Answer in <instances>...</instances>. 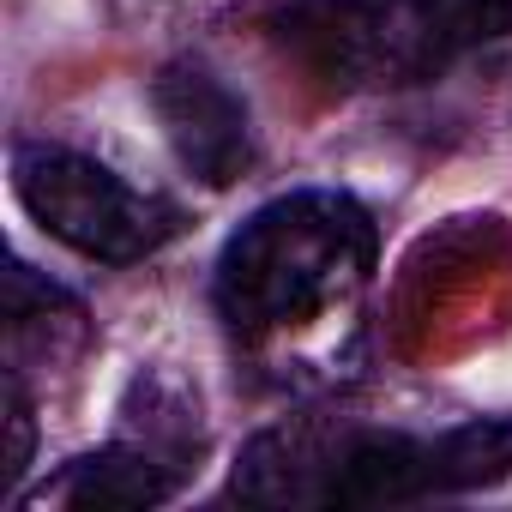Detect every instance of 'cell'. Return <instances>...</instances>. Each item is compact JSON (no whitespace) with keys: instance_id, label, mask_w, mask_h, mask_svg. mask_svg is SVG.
Segmentation results:
<instances>
[{"instance_id":"cell-1","label":"cell","mask_w":512,"mask_h":512,"mask_svg":"<svg viewBox=\"0 0 512 512\" xmlns=\"http://www.w3.org/2000/svg\"><path fill=\"white\" fill-rule=\"evenodd\" d=\"M500 476H512V416L410 434L308 410L260 428L235 452L229 494L247 506H410Z\"/></svg>"},{"instance_id":"cell-3","label":"cell","mask_w":512,"mask_h":512,"mask_svg":"<svg viewBox=\"0 0 512 512\" xmlns=\"http://www.w3.org/2000/svg\"><path fill=\"white\" fill-rule=\"evenodd\" d=\"M266 31L332 91L428 85L512 37V0H272Z\"/></svg>"},{"instance_id":"cell-4","label":"cell","mask_w":512,"mask_h":512,"mask_svg":"<svg viewBox=\"0 0 512 512\" xmlns=\"http://www.w3.org/2000/svg\"><path fill=\"white\" fill-rule=\"evenodd\" d=\"M13 193L43 235H55L61 247L103 266H139L181 235V205L49 139L13 145Z\"/></svg>"},{"instance_id":"cell-2","label":"cell","mask_w":512,"mask_h":512,"mask_svg":"<svg viewBox=\"0 0 512 512\" xmlns=\"http://www.w3.org/2000/svg\"><path fill=\"white\" fill-rule=\"evenodd\" d=\"M380 229L344 187H296L253 211L217 253L211 308L235 350L284 356L344 326L374 278Z\"/></svg>"},{"instance_id":"cell-6","label":"cell","mask_w":512,"mask_h":512,"mask_svg":"<svg viewBox=\"0 0 512 512\" xmlns=\"http://www.w3.org/2000/svg\"><path fill=\"white\" fill-rule=\"evenodd\" d=\"M175 482H181V464H157V452L115 440L91 458H73L55 482H43L37 500H55V506H157L175 494Z\"/></svg>"},{"instance_id":"cell-5","label":"cell","mask_w":512,"mask_h":512,"mask_svg":"<svg viewBox=\"0 0 512 512\" xmlns=\"http://www.w3.org/2000/svg\"><path fill=\"white\" fill-rule=\"evenodd\" d=\"M151 109L163 121V139L205 187H235L253 169V121L247 103L205 73L199 61H169L151 79Z\"/></svg>"}]
</instances>
